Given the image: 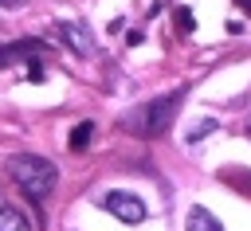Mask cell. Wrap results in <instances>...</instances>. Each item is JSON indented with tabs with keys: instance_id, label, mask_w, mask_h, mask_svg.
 <instances>
[{
	"instance_id": "5b68a950",
	"label": "cell",
	"mask_w": 251,
	"mask_h": 231,
	"mask_svg": "<svg viewBox=\"0 0 251 231\" xmlns=\"http://www.w3.org/2000/svg\"><path fill=\"white\" fill-rule=\"evenodd\" d=\"M184 227H188V231H224V227H220V219H216L208 208H192Z\"/></svg>"
},
{
	"instance_id": "30bf717a",
	"label": "cell",
	"mask_w": 251,
	"mask_h": 231,
	"mask_svg": "<svg viewBox=\"0 0 251 231\" xmlns=\"http://www.w3.org/2000/svg\"><path fill=\"white\" fill-rule=\"evenodd\" d=\"M243 4H247V8H251V0H243Z\"/></svg>"
},
{
	"instance_id": "ba28073f",
	"label": "cell",
	"mask_w": 251,
	"mask_h": 231,
	"mask_svg": "<svg viewBox=\"0 0 251 231\" xmlns=\"http://www.w3.org/2000/svg\"><path fill=\"white\" fill-rule=\"evenodd\" d=\"M212 129H216V117H200V121H192V129H188L184 137H188V141H200V137H208Z\"/></svg>"
},
{
	"instance_id": "7a4b0ae2",
	"label": "cell",
	"mask_w": 251,
	"mask_h": 231,
	"mask_svg": "<svg viewBox=\"0 0 251 231\" xmlns=\"http://www.w3.org/2000/svg\"><path fill=\"white\" fill-rule=\"evenodd\" d=\"M8 176H12L31 200H47V196L55 192V180H59L55 164L43 161V157H31V153L12 157V161H8Z\"/></svg>"
},
{
	"instance_id": "6da1fadb",
	"label": "cell",
	"mask_w": 251,
	"mask_h": 231,
	"mask_svg": "<svg viewBox=\"0 0 251 231\" xmlns=\"http://www.w3.org/2000/svg\"><path fill=\"white\" fill-rule=\"evenodd\" d=\"M180 98H184V90H173V94H161V98H149V102L133 106L129 114H122V129H129L133 137H161L173 125V117L180 110Z\"/></svg>"
},
{
	"instance_id": "9c48e42d",
	"label": "cell",
	"mask_w": 251,
	"mask_h": 231,
	"mask_svg": "<svg viewBox=\"0 0 251 231\" xmlns=\"http://www.w3.org/2000/svg\"><path fill=\"white\" fill-rule=\"evenodd\" d=\"M176 16H180V27H184V31H192V12H188V8H180Z\"/></svg>"
},
{
	"instance_id": "3957f363",
	"label": "cell",
	"mask_w": 251,
	"mask_h": 231,
	"mask_svg": "<svg viewBox=\"0 0 251 231\" xmlns=\"http://www.w3.org/2000/svg\"><path fill=\"white\" fill-rule=\"evenodd\" d=\"M102 208L114 211L122 223H141V219H145V204H141L133 192H106V196H102Z\"/></svg>"
},
{
	"instance_id": "52a82bcc",
	"label": "cell",
	"mask_w": 251,
	"mask_h": 231,
	"mask_svg": "<svg viewBox=\"0 0 251 231\" xmlns=\"http://www.w3.org/2000/svg\"><path fill=\"white\" fill-rule=\"evenodd\" d=\"M0 231H27V219H24V211H16V208L0 204Z\"/></svg>"
},
{
	"instance_id": "277c9868",
	"label": "cell",
	"mask_w": 251,
	"mask_h": 231,
	"mask_svg": "<svg viewBox=\"0 0 251 231\" xmlns=\"http://www.w3.org/2000/svg\"><path fill=\"white\" fill-rule=\"evenodd\" d=\"M55 35L75 51V55H94V39H90V31H86V23H75V20H63V23H55Z\"/></svg>"
},
{
	"instance_id": "8992f818",
	"label": "cell",
	"mask_w": 251,
	"mask_h": 231,
	"mask_svg": "<svg viewBox=\"0 0 251 231\" xmlns=\"http://www.w3.org/2000/svg\"><path fill=\"white\" fill-rule=\"evenodd\" d=\"M90 137H94V121H78V125L71 129V141H67L71 153H82V149L90 145Z\"/></svg>"
}]
</instances>
